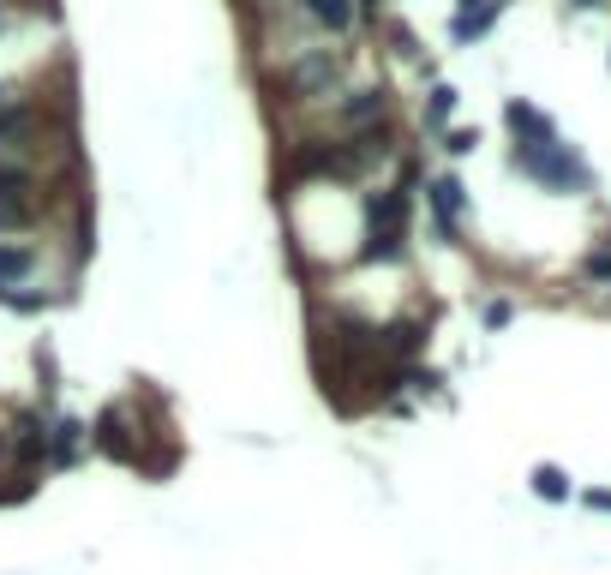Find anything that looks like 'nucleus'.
<instances>
[{
	"mask_svg": "<svg viewBox=\"0 0 611 575\" xmlns=\"http://www.w3.org/2000/svg\"><path fill=\"white\" fill-rule=\"evenodd\" d=\"M336 120L354 132V138H366V132H378L384 120H390V90L384 84H366V90H348L342 102H336Z\"/></svg>",
	"mask_w": 611,
	"mask_h": 575,
	"instance_id": "5",
	"label": "nucleus"
},
{
	"mask_svg": "<svg viewBox=\"0 0 611 575\" xmlns=\"http://www.w3.org/2000/svg\"><path fill=\"white\" fill-rule=\"evenodd\" d=\"M90 438H96V450H102V456H114V462H138V444L126 438V408H120V402L96 414Z\"/></svg>",
	"mask_w": 611,
	"mask_h": 575,
	"instance_id": "6",
	"label": "nucleus"
},
{
	"mask_svg": "<svg viewBox=\"0 0 611 575\" xmlns=\"http://www.w3.org/2000/svg\"><path fill=\"white\" fill-rule=\"evenodd\" d=\"M426 342V318H396V324H378V354L390 360H414Z\"/></svg>",
	"mask_w": 611,
	"mask_h": 575,
	"instance_id": "10",
	"label": "nucleus"
},
{
	"mask_svg": "<svg viewBox=\"0 0 611 575\" xmlns=\"http://www.w3.org/2000/svg\"><path fill=\"white\" fill-rule=\"evenodd\" d=\"M36 216V174L24 162H0V234H18Z\"/></svg>",
	"mask_w": 611,
	"mask_h": 575,
	"instance_id": "3",
	"label": "nucleus"
},
{
	"mask_svg": "<svg viewBox=\"0 0 611 575\" xmlns=\"http://www.w3.org/2000/svg\"><path fill=\"white\" fill-rule=\"evenodd\" d=\"M300 6H306L312 24H324V30H336V36L354 24V0H300Z\"/></svg>",
	"mask_w": 611,
	"mask_h": 575,
	"instance_id": "14",
	"label": "nucleus"
},
{
	"mask_svg": "<svg viewBox=\"0 0 611 575\" xmlns=\"http://www.w3.org/2000/svg\"><path fill=\"white\" fill-rule=\"evenodd\" d=\"M534 492H540V498H552V504H558V498H570V480H564V474H558V468H534Z\"/></svg>",
	"mask_w": 611,
	"mask_h": 575,
	"instance_id": "16",
	"label": "nucleus"
},
{
	"mask_svg": "<svg viewBox=\"0 0 611 575\" xmlns=\"http://www.w3.org/2000/svg\"><path fill=\"white\" fill-rule=\"evenodd\" d=\"M408 204L414 192L402 186H384V192H366V240H408Z\"/></svg>",
	"mask_w": 611,
	"mask_h": 575,
	"instance_id": "4",
	"label": "nucleus"
},
{
	"mask_svg": "<svg viewBox=\"0 0 611 575\" xmlns=\"http://www.w3.org/2000/svg\"><path fill=\"white\" fill-rule=\"evenodd\" d=\"M30 132H36V114L24 108V96H12V90L0 84V150H24Z\"/></svg>",
	"mask_w": 611,
	"mask_h": 575,
	"instance_id": "9",
	"label": "nucleus"
},
{
	"mask_svg": "<svg viewBox=\"0 0 611 575\" xmlns=\"http://www.w3.org/2000/svg\"><path fill=\"white\" fill-rule=\"evenodd\" d=\"M30 270H36V252L18 246V240H0V288H18Z\"/></svg>",
	"mask_w": 611,
	"mask_h": 575,
	"instance_id": "13",
	"label": "nucleus"
},
{
	"mask_svg": "<svg viewBox=\"0 0 611 575\" xmlns=\"http://www.w3.org/2000/svg\"><path fill=\"white\" fill-rule=\"evenodd\" d=\"M504 126L516 132V144H552V138H558L552 114L534 108V102H510V108H504Z\"/></svg>",
	"mask_w": 611,
	"mask_h": 575,
	"instance_id": "7",
	"label": "nucleus"
},
{
	"mask_svg": "<svg viewBox=\"0 0 611 575\" xmlns=\"http://www.w3.org/2000/svg\"><path fill=\"white\" fill-rule=\"evenodd\" d=\"M336 84H342V54H330V48H300V54L288 60V72H282V90H288L294 102L330 96Z\"/></svg>",
	"mask_w": 611,
	"mask_h": 575,
	"instance_id": "2",
	"label": "nucleus"
},
{
	"mask_svg": "<svg viewBox=\"0 0 611 575\" xmlns=\"http://www.w3.org/2000/svg\"><path fill=\"white\" fill-rule=\"evenodd\" d=\"M84 420H54L48 426V468H72L78 462V450H84Z\"/></svg>",
	"mask_w": 611,
	"mask_h": 575,
	"instance_id": "12",
	"label": "nucleus"
},
{
	"mask_svg": "<svg viewBox=\"0 0 611 575\" xmlns=\"http://www.w3.org/2000/svg\"><path fill=\"white\" fill-rule=\"evenodd\" d=\"M498 12H504V0H462L456 18H450V36H456V42H480Z\"/></svg>",
	"mask_w": 611,
	"mask_h": 575,
	"instance_id": "11",
	"label": "nucleus"
},
{
	"mask_svg": "<svg viewBox=\"0 0 611 575\" xmlns=\"http://www.w3.org/2000/svg\"><path fill=\"white\" fill-rule=\"evenodd\" d=\"M6 456H12V438H6V432H0V462H6Z\"/></svg>",
	"mask_w": 611,
	"mask_h": 575,
	"instance_id": "20",
	"label": "nucleus"
},
{
	"mask_svg": "<svg viewBox=\"0 0 611 575\" xmlns=\"http://www.w3.org/2000/svg\"><path fill=\"white\" fill-rule=\"evenodd\" d=\"M0 30H6V12H0Z\"/></svg>",
	"mask_w": 611,
	"mask_h": 575,
	"instance_id": "21",
	"label": "nucleus"
},
{
	"mask_svg": "<svg viewBox=\"0 0 611 575\" xmlns=\"http://www.w3.org/2000/svg\"><path fill=\"white\" fill-rule=\"evenodd\" d=\"M450 114H456V84H432V96H426V126L438 132Z\"/></svg>",
	"mask_w": 611,
	"mask_h": 575,
	"instance_id": "15",
	"label": "nucleus"
},
{
	"mask_svg": "<svg viewBox=\"0 0 611 575\" xmlns=\"http://www.w3.org/2000/svg\"><path fill=\"white\" fill-rule=\"evenodd\" d=\"M474 144H480V132H468V126H456V132L444 138V150H450V156H468Z\"/></svg>",
	"mask_w": 611,
	"mask_h": 575,
	"instance_id": "17",
	"label": "nucleus"
},
{
	"mask_svg": "<svg viewBox=\"0 0 611 575\" xmlns=\"http://www.w3.org/2000/svg\"><path fill=\"white\" fill-rule=\"evenodd\" d=\"M426 204H432L438 228H444V234H456V222H462V210H468V192H462V180H456V174H438V180L426 186Z\"/></svg>",
	"mask_w": 611,
	"mask_h": 575,
	"instance_id": "8",
	"label": "nucleus"
},
{
	"mask_svg": "<svg viewBox=\"0 0 611 575\" xmlns=\"http://www.w3.org/2000/svg\"><path fill=\"white\" fill-rule=\"evenodd\" d=\"M486 324H492V330L510 324V300H486Z\"/></svg>",
	"mask_w": 611,
	"mask_h": 575,
	"instance_id": "18",
	"label": "nucleus"
},
{
	"mask_svg": "<svg viewBox=\"0 0 611 575\" xmlns=\"http://www.w3.org/2000/svg\"><path fill=\"white\" fill-rule=\"evenodd\" d=\"M516 168L534 186H546V192H588L594 186V168L564 138H552V144H516Z\"/></svg>",
	"mask_w": 611,
	"mask_h": 575,
	"instance_id": "1",
	"label": "nucleus"
},
{
	"mask_svg": "<svg viewBox=\"0 0 611 575\" xmlns=\"http://www.w3.org/2000/svg\"><path fill=\"white\" fill-rule=\"evenodd\" d=\"M570 6H576V12H594V6H606V0H570Z\"/></svg>",
	"mask_w": 611,
	"mask_h": 575,
	"instance_id": "19",
	"label": "nucleus"
}]
</instances>
